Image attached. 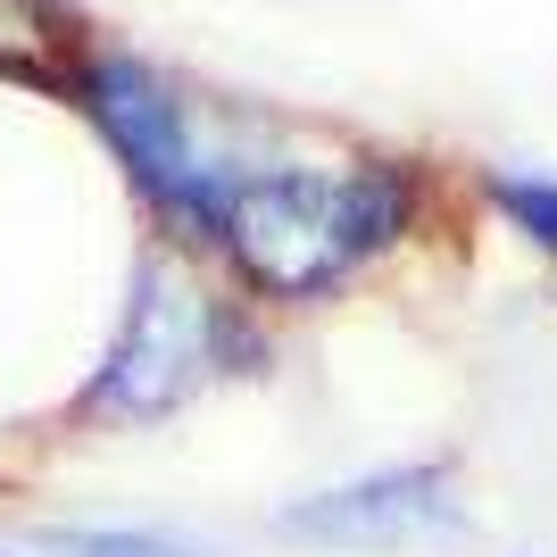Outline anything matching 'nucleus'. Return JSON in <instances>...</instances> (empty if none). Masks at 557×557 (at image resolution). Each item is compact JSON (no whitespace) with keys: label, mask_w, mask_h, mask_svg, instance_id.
<instances>
[{"label":"nucleus","mask_w":557,"mask_h":557,"mask_svg":"<svg viewBox=\"0 0 557 557\" xmlns=\"http://www.w3.org/2000/svg\"><path fill=\"white\" fill-rule=\"evenodd\" d=\"M424 225V175L408 159H242L209 225V267L258 308H317L399 258Z\"/></svg>","instance_id":"nucleus-1"},{"label":"nucleus","mask_w":557,"mask_h":557,"mask_svg":"<svg viewBox=\"0 0 557 557\" xmlns=\"http://www.w3.org/2000/svg\"><path fill=\"white\" fill-rule=\"evenodd\" d=\"M258 349H267V317L200 250L159 242L134 267V292L116 308V333L100 349V367L75 392V417L116 424V433L166 424V417H184L200 392L250 374Z\"/></svg>","instance_id":"nucleus-2"},{"label":"nucleus","mask_w":557,"mask_h":557,"mask_svg":"<svg viewBox=\"0 0 557 557\" xmlns=\"http://www.w3.org/2000/svg\"><path fill=\"white\" fill-rule=\"evenodd\" d=\"M75 92H84V109H92L100 141L116 150L125 184H134L141 200H150V216L166 225V242L209 258L216 200H225V175H233L242 159H233V150H216V141L200 134L191 100L175 92V84H166L150 59L100 50V59H84Z\"/></svg>","instance_id":"nucleus-3"},{"label":"nucleus","mask_w":557,"mask_h":557,"mask_svg":"<svg viewBox=\"0 0 557 557\" xmlns=\"http://www.w3.org/2000/svg\"><path fill=\"white\" fill-rule=\"evenodd\" d=\"M275 541L317 557H399L433 549V541H466V491L449 458H392L342 483H317L275 508Z\"/></svg>","instance_id":"nucleus-4"},{"label":"nucleus","mask_w":557,"mask_h":557,"mask_svg":"<svg viewBox=\"0 0 557 557\" xmlns=\"http://www.w3.org/2000/svg\"><path fill=\"white\" fill-rule=\"evenodd\" d=\"M25 549L34 557H216L200 533H175V524H34Z\"/></svg>","instance_id":"nucleus-5"},{"label":"nucleus","mask_w":557,"mask_h":557,"mask_svg":"<svg viewBox=\"0 0 557 557\" xmlns=\"http://www.w3.org/2000/svg\"><path fill=\"white\" fill-rule=\"evenodd\" d=\"M491 209L557 267V184H549V175H491Z\"/></svg>","instance_id":"nucleus-6"},{"label":"nucleus","mask_w":557,"mask_h":557,"mask_svg":"<svg viewBox=\"0 0 557 557\" xmlns=\"http://www.w3.org/2000/svg\"><path fill=\"white\" fill-rule=\"evenodd\" d=\"M0 557H34V549H25V541H9V533H0Z\"/></svg>","instance_id":"nucleus-7"}]
</instances>
